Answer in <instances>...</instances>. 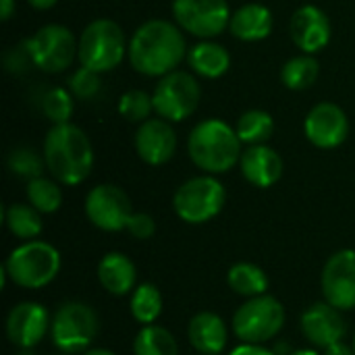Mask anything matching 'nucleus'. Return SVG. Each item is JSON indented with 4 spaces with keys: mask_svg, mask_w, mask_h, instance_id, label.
I'll return each mask as SVG.
<instances>
[{
    "mask_svg": "<svg viewBox=\"0 0 355 355\" xmlns=\"http://www.w3.org/2000/svg\"><path fill=\"white\" fill-rule=\"evenodd\" d=\"M127 54L137 73L164 77L177 71L185 58V37L179 25L164 19H150L133 33Z\"/></svg>",
    "mask_w": 355,
    "mask_h": 355,
    "instance_id": "1",
    "label": "nucleus"
},
{
    "mask_svg": "<svg viewBox=\"0 0 355 355\" xmlns=\"http://www.w3.org/2000/svg\"><path fill=\"white\" fill-rule=\"evenodd\" d=\"M42 156L52 179L67 187L83 183L94 168V148L89 137L73 123L54 125L46 133Z\"/></svg>",
    "mask_w": 355,
    "mask_h": 355,
    "instance_id": "2",
    "label": "nucleus"
},
{
    "mask_svg": "<svg viewBox=\"0 0 355 355\" xmlns=\"http://www.w3.org/2000/svg\"><path fill=\"white\" fill-rule=\"evenodd\" d=\"M187 152L198 168L208 175H220L239 162L241 139L229 123L220 119H206L191 129Z\"/></svg>",
    "mask_w": 355,
    "mask_h": 355,
    "instance_id": "3",
    "label": "nucleus"
},
{
    "mask_svg": "<svg viewBox=\"0 0 355 355\" xmlns=\"http://www.w3.org/2000/svg\"><path fill=\"white\" fill-rule=\"evenodd\" d=\"M60 266V252L54 245L31 239L17 245L8 254L2 270L8 277V281H12L17 287L35 291L50 285L58 277Z\"/></svg>",
    "mask_w": 355,
    "mask_h": 355,
    "instance_id": "4",
    "label": "nucleus"
},
{
    "mask_svg": "<svg viewBox=\"0 0 355 355\" xmlns=\"http://www.w3.org/2000/svg\"><path fill=\"white\" fill-rule=\"evenodd\" d=\"M100 333L96 310L83 302H64L52 314L50 339L58 352L67 355L85 354Z\"/></svg>",
    "mask_w": 355,
    "mask_h": 355,
    "instance_id": "5",
    "label": "nucleus"
},
{
    "mask_svg": "<svg viewBox=\"0 0 355 355\" xmlns=\"http://www.w3.org/2000/svg\"><path fill=\"white\" fill-rule=\"evenodd\" d=\"M127 52L129 44L121 25L112 19H96L79 37L77 58L81 67H87L96 73H108L123 62Z\"/></svg>",
    "mask_w": 355,
    "mask_h": 355,
    "instance_id": "6",
    "label": "nucleus"
},
{
    "mask_svg": "<svg viewBox=\"0 0 355 355\" xmlns=\"http://www.w3.org/2000/svg\"><path fill=\"white\" fill-rule=\"evenodd\" d=\"M225 202V185L212 175H200L177 187L173 196V210L187 225H204L223 212Z\"/></svg>",
    "mask_w": 355,
    "mask_h": 355,
    "instance_id": "7",
    "label": "nucleus"
},
{
    "mask_svg": "<svg viewBox=\"0 0 355 355\" xmlns=\"http://www.w3.org/2000/svg\"><path fill=\"white\" fill-rule=\"evenodd\" d=\"M285 327V308L275 295L245 300L233 314V333L241 343L264 345L279 337Z\"/></svg>",
    "mask_w": 355,
    "mask_h": 355,
    "instance_id": "8",
    "label": "nucleus"
},
{
    "mask_svg": "<svg viewBox=\"0 0 355 355\" xmlns=\"http://www.w3.org/2000/svg\"><path fill=\"white\" fill-rule=\"evenodd\" d=\"M202 89L193 75L185 71H173L154 87V112L168 123H179L191 116L200 106Z\"/></svg>",
    "mask_w": 355,
    "mask_h": 355,
    "instance_id": "9",
    "label": "nucleus"
},
{
    "mask_svg": "<svg viewBox=\"0 0 355 355\" xmlns=\"http://www.w3.org/2000/svg\"><path fill=\"white\" fill-rule=\"evenodd\" d=\"M31 62L44 73H62L77 56L79 42H75L69 27L50 23L40 27L29 40H25Z\"/></svg>",
    "mask_w": 355,
    "mask_h": 355,
    "instance_id": "10",
    "label": "nucleus"
},
{
    "mask_svg": "<svg viewBox=\"0 0 355 355\" xmlns=\"http://www.w3.org/2000/svg\"><path fill=\"white\" fill-rule=\"evenodd\" d=\"M173 15L183 31L212 40L229 27L233 12L227 0H173Z\"/></svg>",
    "mask_w": 355,
    "mask_h": 355,
    "instance_id": "11",
    "label": "nucleus"
},
{
    "mask_svg": "<svg viewBox=\"0 0 355 355\" xmlns=\"http://www.w3.org/2000/svg\"><path fill=\"white\" fill-rule=\"evenodd\" d=\"M85 216L96 229L119 233L127 229V223L133 216V206L121 187L112 183H100L89 189L85 198Z\"/></svg>",
    "mask_w": 355,
    "mask_h": 355,
    "instance_id": "12",
    "label": "nucleus"
},
{
    "mask_svg": "<svg viewBox=\"0 0 355 355\" xmlns=\"http://www.w3.org/2000/svg\"><path fill=\"white\" fill-rule=\"evenodd\" d=\"M320 287L324 302L337 310H355V250H341L327 260Z\"/></svg>",
    "mask_w": 355,
    "mask_h": 355,
    "instance_id": "13",
    "label": "nucleus"
},
{
    "mask_svg": "<svg viewBox=\"0 0 355 355\" xmlns=\"http://www.w3.org/2000/svg\"><path fill=\"white\" fill-rule=\"evenodd\" d=\"M50 312L37 302H21L6 316V337L19 349H33L50 333Z\"/></svg>",
    "mask_w": 355,
    "mask_h": 355,
    "instance_id": "14",
    "label": "nucleus"
},
{
    "mask_svg": "<svg viewBox=\"0 0 355 355\" xmlns=\"http://www.w3.org/2000/svg\"><path fill=\"white\" fill-rule=\"evenodd\" d=\"M302 335L308 343H312L316 349H327L347 335V322L343 318V312L331 306L329 302H316L310 308L304 310L300 318Z\"/></svg>",
    "mask_w": 355,
    "mask_h": 355,
    "instance_id": "15",
    "label": "nucleus"
},
{
    "mask_svg": "<svg viewBox=\"0 0 355 355\" xmlns=\"http://www.w3.org/2000/svg\"><path fill=\"white\" fill-rule=\"evenodd\" d=\"M306 137L320 150L339 148L349 135V121L341 106L333 102L316 104L304 121Z\"/></svg>",
    "mask_w": 355,
    "mask_h": 355,
    "instance_id": "16",
    "label": "nucleus"
},
{
    "mask_svg": "<svg viewBox=\"0 0 355 355\" xmlns=\"http://www.w3.org/2000/svg\"><path fill=\"white\" fill-rule=\"evenodd\" d=\"M137 156L150 166L166 164L177 152V133L166 119H148L135 133Z\"/></svg>",
    "mask_w": 355,
    "mask_h": 355,
    "instance_id": "17",
    "label": "nucleus"
},
{
    "mask_svg": "<svg viewBox=\"0 0 355 355\" xmlns=\"http://www.w3.org/2000/svg\"><path fill=\"white\" fill-rule=\"evenodd\" d=\"M291 37L304 54H316L331 42V21L327 12L314 4L300 6L289 23Z\"/></svg>",
    "mask_w": 355,
    "mask_h": 355,
    "instance_id": "18",
    "label": "nucleus"
},
{
    "mask_svg": "<svg viewBox=\"0 0 355 355\" xmlns=\"http://www.w3.org/2000/svg\"><path fill=\"white\" fill-rule=\"evenodd\" d=\"M239 166H241L243 179L260 189H266L279 183V179L283 177V168H285L279 152L268 148L266 144L248 146V150L241 152Z\"/></svg>",
    "mask_w": 355,
    "mask_h": 355,
    "instance_id": "19",
    "label": "nucleus"
},
{
    "mask_svg": "<svg viewBox=\"0 0 355 355\" xmlns=\"http://www.w3.org/2000/svg\"><path fill=\"white\" fill-rule=\"evenodd\" d=\"M187 339L200 355H220L229 343V327L214 312H198L187 324Z\"/></svg>",
    "mask_w": 355,
    "mask_h": 355,
    "instance_id": "20",
    "label": "nucleus"
},
{
    "mask_svg": "<svg viewBox=\"0 0 355 355\" xmlns=\"http://www.w3.org/2000/svg\"><path fill=\"white\" fill-rule=\"evenodd\" d=\"M98 281L106 293L125 297L137 287V268L127 254L110 252L98 264Z\"/></svg>",
    "mask_w": 355,
    "mask_h": 355,
    "instance_id": "21",
    "label": "nucleus"
},
{
    "mask_svg": "<svg viewBox=\"0 0 355 355\" xmlns=\"http://www.w3.org/2000/svg\"><path fill=\"white\" fill-rule=\"evenodd\" d=\"M229 29L241 42L266 40L272 31V12L268 6H264L260 2L243 4L231 15Z\"/></svg>",
    "mask_w": 355,
    "mask_h": 355,
    "instance_id": "22",
    "label": "nucleus"
},
{
    "mask_svg": "<svg viewBox=\"0 0 355 355\" xmlns=\"http://www.w3.org/2000/svg\"><path fill=\"white\" fill-rule=\"evenodd\" d=\"M187 60H189V67L206 79H218L231 67L229 50L212 40H204V42L196 44L187 52Z\"/></svg>",
    "mask_w": 355,
    "mask_h": 355,
    "instance_id": "23",
    "label": "nucleus"
},
{
    "mask_svg": "<svg viewBox=\"0 0 355 355\" xmlns=\"http://www.w3.org/2000/svg\"><path fill=\"white\" fill-rule=\"evenodd\" d=\"M227 285L241 297H258L268 291V275L254 262H237L227 272Z\"/></svg>",
    "mask_w": 355,
    "mask_h": 355,
    "instance_id": "24",
    "label": "nucleus"
},
{
    "mask_svg": "<svg viewBox=\"0 0 355 355\" xmlns=\"http://www.w3.org/2000/svg\"><path fill=\"white\" fill-rule=\"evenodd\" d=\"M4 225L12 237L23 241L37 239L44 229L42 212H37L31 204H10L4 208Z\"/></svg>",
    "mask_w": 355,
    "mask_h": 355,
    "instance_id": "25",
    "label": "nucleus"
},
{
    "mask_svg": "<svg viewBox=\"0 0 355 355\" xmlns=\"http://www.w3.org/2000/svg\"><path fill=\"white\" fill-rule=\"evenodd\" d=\"M129 308H131V316L135 322H139L141 327L154 324L164 308V300L160 289L154 283H141L133 289L131 300H129Z\"/></svg>",
    "mask_w": 355,
    "mask_h": 355,
    "instance_id": "26",
    "label": "nucleus"
},
{
    "mask_svg": "<svg viewBox=\"0 0 355 355\" xmlns=\"http://www.w3.org/2000/svg\"><path fill=\"white\" fill-rule=\"evenodd\" d=\"M133 355H179V343L164 327L148 324L133 339Z\"/></svg>",
    "mask_w": 355,
    "mask_h": 355,
    "instance_id": "27",
    "label": "nucleus"
},
{
    "mask_svg": "<svg viewBox=\"0 0 355 355\" xmlns=\"http://www.w3.org/2000/svg\"><path fill=\"white\" fill-rule=\"evenodd\" d=\"M318 73H320L318 60L312 54H300V56L289 58L283 64L281 79H283L285 87H289L293 92H302L316 83Z\"/></svg>",
    "mask_w": 355,
    "mask_h": 355,
    "instance_id": "28",
    "label": "nucleus"
},
{
    "mask_svg": "<svg viewBox=\"0 0 355 355\" xmlns=\"http://www.w3.org/2000/svg\"><path fill=\"white\" fill-rule=\"evenodd\" d=\"M235 131L241 139V144L248 146H260L266 144L275 133V121L266 110H248L239 116Z\"/></svg>",
    "mask_w": 355,
    "mask_h": 355,
    "instance_id": "29",
    "label": "nucleus"
},
{
    "mask_svg": "<svg viewBox=\"0 0 355 355\" xmlns=\"http://www.w3.org/2000/svg\"><path fill=\"white\" fill-rule=\"evenodd\" d=\"M25 193L27 202L42 214H54L62 206V189L56 179H48L44 175L35 177L27 181Z\"/></svg>",
    "mask_w": 355,
    "mask_h": 355,
    "instance_id": "30",
    "label": "nucleus"
},
{
    "mask_svg": "<svg viewBox=\"0 0 355 355\" xmlns=\"http://www.w3.org/2000/svg\"><path fill=\"white\" fill-rule=\"evenodd\" d=\"M6 166H8V171H10L12 175L31 181V179L44 175V171H46V160H44V156H40V154L33 152L31 148L21 146V148H15V150L8 152Z\"/></svg>",
    "mask_w": 355,
    "mask_h": 355,
    "instance_id": "31",
    "label": "nucleus"
},
{
    "mask_svg": "<svg viewBox=\"0 0 355 355\" xmlns=\"http://www.w3.org/2000/svg\"><path fill=\"white\" fill-rule=\"evenodd\" d=\"M154 110V100L144 89H129L119 100V112L125 121L131 123H144L150 119V112Z\"/></svg>",
    "mask_w": 355,
    "mask_h": 355,
    "instance_id": "32",
    "label": "nucleus"
},
{
    "mask_svg": "<svg viewBox=\"0 0 355 355\" xmlns=\"http://www.w3.org/2000/svg\"><path fill=\"white\" fill-rule=\"evenodd\" d=\"M40 104H42V112L46 114V119H50L54 125L69 123V119L73 114V98L62 87L46 89V94L42 96Z\"/></svg>",
    "mask_w": 355,
    "mask_h": 355,
    "instance_id": "33",
    "label": "nucleus"
},
{
    "mask_svg": "<svg viewBox=\"0 0 355 355\" xmlns=\"http://www.w3.org/2000/svg\"><path fill=\"white\" fill-rule=\"evenodd\" d=\"M69 89L77 98H83V100L94 98L100 92V73L87 69V67L77 69L69 79Z\"/></svg>",
    "mask_w": 355,
    "mask_h": 355,
    "instance_id": "34",
    "label": "nucleus"
},
{
    "mask_svg": "<svg viewBox=\"0 0 355 355\" xmlns=\"http://www.w3.org/2000/svg\"><path fill=\"white\" fill-rule=\"evenodd\" d=\"M125 231H127L133 239L144 241V239H150V237L156 233V223H154V218H152L150 214H146V212H133V216L129 218Z\"/></svg>",
    "mask_w": 355,
    "mask_h": 355,
    "instance_id": "35",
    "label": "nucleus"
},
{
    "mask_svg": "<svg viewBox=\"0 0 355 355\" xmlns=\"http://www.w3.org/2000/svg\"><path fill=\"white\" fill-rule=\"evenodd\" d=\"M229 355H277L275 349H268L266 345H256V343H241L233 347Z\"/></svg>",
    "mask_w": 355,
    "mask_h": 355,
    "instance_id": "36",
    "label": "nucleus"
},
{
    "mask_svg": "<svg viewBox=\"0 0 355 355\" xmlns=\"http://www.w3.org/2000/svg\"><path fill=\"white\" fill-rule=\"evenodd\" d=\"M322 355H355V354H354V347H349L347 343L339 341V343H335V345L327 347Z\"/></svg>",
    "mask_w": 355,
    "mask_h": 355,
    "instance_id": "37",
    "label": "nucleus"
},
{
    "mask_svg": "<svg viewBox=\"0 0 355 355\" xmlns=\"http://www.w3.org/2000/svg\"><path fill=\"white\" fill-rule=\"evenodd\" d=\"M15 12V0H2V21H8Z\"/></svg>",
    "mask_w": 355,
    "mask_h": 355,
    "instance_id": "38",
    "label": "nucleus"
},
{
    "mask_svg": "<svg viewBox=\"0 0 355 355\" xmlns=\"http://www.w3.org/2000/svg\"><path fill=\"white\" fill-rule=\"evenodd\" d=\"M33 8H37V10H48V8H52L58 0H27Z\"/></svg>",
    "mask_w": 355,
    "mask_h": 355,
    "instance_id": "39",
    "label": "nucleus"
},
{
    "mask_svg": "<svg viewBox=\"0 0 355 355\" xmlns=\"http://www.w3.org/2000/svg\"><path fill=\"white\" fill-rule=\"evenodd\" d=\"M83 355H116L110 349H104V347H96V349H87Z\"/></svg>",
    "mask_w": 355,
    "mask_h": 355,
    "instance_id": "40",
    "label": "nucleus"
},
{
    "mask_svg": "<svg viewBox=\"0 0 355 355\" xmlns=\"http://www.w3.org/2000/svg\"><path fill=\"white\" fill-rule=\"evenodd\" d=\"M289 355H322V354H318V349H293Z\"/></svg>",
    "mask_w": 355,
    "mask_h": 355,
    "instance_id": "41",
    "label": "nucleus"
},
{
    "mask_svg": "<svg viewBox=\"0 0 355 355\" xmlns=\"http://www.w3.org/2000/svg\"><path fill=\"white\" fill-rule=\"evenodd\" d=\"M352 347H354V354H355V335H354V345H352Z\"/></svg>",
    "mask_w": 355,
    "mask_h": 355,
    "instance_id": "42",
    "label": "nucleus"
},
{
    "mask_svg": "<svg viewBox=\"0 0 355 355\" xmlns=\"http://www.w3.org/2000/svg\"><path fill=\"white\" fill-rule=\"evenodd\" d=\"M60 355H67V354H60Z\"/></svg>",
    "mask_w": 355,
    "mask_h": 355,
    "instance_id": "43",
    "label": "nucleus"
},
{
    "mask_svg": "<svg viewBox=\"0 0 355 355\" xmlns=\"http://www.w3.org/2000/svg\"><path fill=\"white\" fill-rule=\"evenodd\" d=\"M198 355H200V354H198Z\"/></svg>",
    "mask_w": 355,
    "mask_h": 355,
    "instance_id": "44",
    "label": "nucleus"
}]
</instances>
